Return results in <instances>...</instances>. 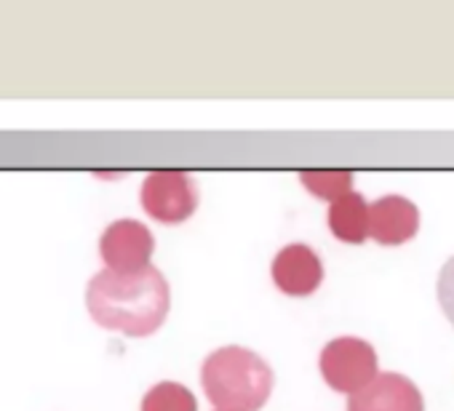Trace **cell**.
Segmentation results:
<instances>
[{"label":"cell","instance_id":"4fadbf2b","mask_svg":"<svg viewBox=\"0 0 454 411\" xmlns=\"http://www.w3.org/2000/svg\"><path fill=\"white\" fill-rule=\"evenodd\" d=\"M214 411H233V408H214Z\"/></svg>","mask_w":454,"mask_h":411},{"label":"cell","instance_id":"5b68a950","mask_svg":"<svg viewBox=\"0 0 454 411\" xmlns=\"http://www.w3.org/2000/svg\"><path fill=\"white\" fill-rule=\"evenodd\" d=\"M155 252V238L150 228L139 220H115L105 228L99 238V257L105 270L113 273H139L150 268Z\"/></svg>","mask_w":454,"mask_h":411},{"label":"cell","instance_id":"30bf717a","mask_svg":"<svg viewBox=\"0 0 454 411\" xmlns=\"http://www.w3.org/2000/svg\"><path fill=\"white\" fill-rule=\"evenodd\" d=\"M139 411H198V400L182 382H158L145 392Z\"/></svg>","mask_w":454,"mask_h":411},{"label":"cell","instance_id":"8992f818","mask_svg":"<svg viewBox=\"0 0 454 411\" xmlns=\"http://www.w3.org/2000/svg\"><path fill=\"white\" fill-rule=\"evenodd\" d=\"M270 275L278 291L289 297H310L324 283V262L308 244H289L273 257Z\"/></svg>","mask_w":454,"mask_h":411},{"label":"cell","instance_id":"6da1fadb","mask_svg":"<svg viewBox=\"0 0 454 411\" xmlns=\"http://www.w3.org/2000/svg\"><path fill=\"white\" fill-rule=\"evenodd\" d=\"M86 307L94 323L107 331L150 337L168 315L171 289L153 265L139 273L99 270L86 286Z\"/></svg>","mask_w":454,"mask_h":411},{"label":"cell","instance_id":"3957f363","mask_svg":"<svg viewBox=\"0 0 454 411\" xmlns=\"http://www.w3.org/2000/svg\"><path fill=\"white\" fill-rule=\"evenodd\" d=\"M318 368L324 382L345 395L361 392L380 376V361L372 342L361 337H334L318 355Z\"/></svg>","mask_w":454,"mask_h":411},{"label":"cell","instance_id":"52a82bcc","mask_svg":"<svg viewBox=\"0 0 454 411\" xmlns=\"http://www.w3.org/2000/svg\"><path fill=\"white\" fill-rule=\"evenodd\" d=\"M348 411H425V398L409 376L382 371L372 384L350 395Z\"/></svg>","mask_w":454,"mask_h":411},{"label":"cell","instance_id":"8fae6325","mask_svg":"<svg viewBox=\"0 0 454 411\" xmlns=\"http://www.w3.org/2000/svg\"><path fill=\"white\" fill-rule=\"evenodd\" d=\"M300 182L308 187L310 195L329 200V203L353 192V174L350 171H302Z\"/></svg>","mask_w":454,"mask_h":411},{"label":"cell","instance_id":"9c48e42d","mask_svg":"<svg viewBox=\"0 0 454 411\" xmlns=\"http://www.w3.org/2000/svg\"><path fill=\"white\" fill-rule=\"evenodd\" d=\"M369 206L361 192H348L329 206V230L342 244H364L369 238Z\"/></svg>","mask_w":454,"mask_h":411},{"label":"cell","instance_id":"277c9868","mask_svg":"<svg viewBox=\"0 0 454 411\" xmlns=\"http://www.w3.org/2000/svg\"><path fill=\"white\" fill-rule=\"evenodd\" d=\"M142 209L160 225H179L198 209V187L184 171H153L139 190Z\"/></svg>","mask_w":454,"mask_h":411},{"label":"cell","instance_id":"7c38bea8","mask_svg":"<svg viewBox=\"0 0 454 411\" xmlns=\"http://www.w3.org/2000/svg\"><path fill=\"white\" fill-rule=\"evenodd\" d=\"M435 291H438L441 310L446 313V318H449V321H451V326H454V257H451V260H446V265L441 268Z\"/></svg>","mask_w":454,"mask_h":411},{"label":"cell","instance_id":"ba28073f","mask_svg":"<svg viewBox=\"0 0 454 411\" xmlns=\"http://www.w3.org/2000/svg\"><path fill=\"white\" fill-rule=\"evenodd\" d=\"M419 230V209L403 195H382L369 206V238L382 246H401Z\"/></svg>","mask_w":454,"mask_h":411},{"label":"cell","instance_id":"7a4b0ae2","mask_svg":"<svg viewBox=\"0 0 454 411\" xmlns=\"http://www.w3.org/2000/svg\"><path fill=\"white\" fill-rule=\"evenodd\" d=\"M276 374L270 363L241 345H224L203 361L200 384L216 408L260 411L273 392Z\"/></svg>","mask_w":454,"mask_h":411}]
</instances>
